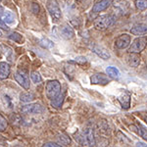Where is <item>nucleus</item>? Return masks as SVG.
<instances>
[{
    "mask_svg": "<svg viewBox=\"0 0 147 147\" xmlns=\"http://www.w3.org/2000/svg\"><path fill=\"white\" fill-rule=\"evenodd\" d=\"M77 1H82V0H77Z\"/></svg>",
    "mask_w": 147,
    "mask_h": 147,
    "instance_id": "e433bc0d",
    "label": "nucleus"
},
{
    "mask_svg": "<svg viewBox=\"0 0 147 147\" xmlns=\"http://www.w3.org/2000/svg\"><path fill=\"white\" fill-rule=\"evenodd\" d=\"M0 2H1V0H0Z\"/></svg>",
    "mask_w": 147,
    "mask_h": 147,
    "instance_id": "ea45409f",
    "label": "nucleus"
},
{
    "mask_svg": "<svg viewBox=\"0 0 147 147\" xmlns=\"http://www.w3.org/2000/svg\"><path fill=\"white\" fill-rule=\"evenodd\" d=\"M10 75V65L6 62H0V80H6Z\"/></svg>",
    "mask_w": 147,
    "mask_h": 147,
    "instance_id": "f3484780",
    "label": "nucleus"
},
{
    "mask_svg": "<svg viewBox=\"0 0 147 147\" xmlns=\"http://www.w3.org/2000/svg\"><path fill=\"white\" fill-rule=\"evenodd\" d=\"M146 123H147V119H146Z\"/></svg>",
    "mask_w": 147,
    "mask_h": 147,
    "instance_id": "4c0bfd02",
    "label": "nucleus"
},
{
    "mask_svg": "<svg viewBox=\"0 0 147 147\" xmlns=\"http://www.w3.org/2000/svg\"><path fill=\"white\" fill-rule=\"evenodd\" d=\"M134 4H136V8L140 11L146 10L147 9V0H136Z\"/></svg>",
    "mask_w": 147,
    "mask_h": 147,
    "instance_id": "5701e85b",
    "label": "nucleus"
},
{
    "mask_svg": "<svg viewBox=\"0 0 147 147\" xmlns=\"http://www.w3.org/2000/svg\"><path fill=\"white\" fill-rule=\"evenodd\" d=\"M11 121L13 124H18V122H22V119H21V117L18 114H14L11 117Z\"/></svg>",
    "mask_w": 147,
    "mask_h": 147,
    "instance_id": "7c9ffc66",
    "label": "nucleus"
},
{
    "mask_svg": "<svg viewBox=\"0 0 147 147\" xmlns=\"http://www.w3.org/2000/svg\"><path fill=\"white\" fill-rule=\"evenodd\" d=\"M59 32H60V35L64 39L69 40L75 37V30H73L72 27H70L68 25L62 26V27L59 28Z\"/></svg>",
    "mask_w": 147,
    "mask_h": 147,
    "instance_id": "f8f14e48",
    "label": "nucleus"
},
{
    "mask_svg": "<svg viewBox=\"0 0 147 147\" xmlns=\"http://www.w3.org/2000/svg\"><path fill=\"white\" fill-rule=\"evenodd\" d=\"M61 91V84L58 80H49L46 84V96L48 99H54L60 93Z\"/></svg>",
    "mask_w": 147,
    "mask_h": 147,
    "instance_id": "f03ea898",
    "label": "nucleus"
},
{
    "mask_svg": "<svg viewBox=\"0 0 147 147\" xmlns=\"http://www.w3.org/2000/svg\"><path fill=\"white\" fill-rule=\"evenodd\" d=\"M21 111H22L23 114L30 115V114H41L44 111V109L39 103H30L23 106L21 108Z\"/></svg>",
    "mask_w": 147,
    "mask_h": 147,
    "instance_id": "423d86ee",
    "label": "nucleus"
},
{
    "mask_svg": "<svg viewBox=\"0 0 147 147\" xmlns=\"http://www.w3.org/2000/svg\"><path fill=\"white\" fill-rule=\"evenodd\" d=\"M90 82L91 84H101V85H106L110 82V79L104 74H95L90 78Z\"/></svg>",
    "mask_w": 147,
    "mask_h": 147,
    "instance_id": "9b49d317",
    "label": "nucleus"
},
{
    "mask_svg": "<svg viewBox=\"0 0 147 147\" xmlns=\"http://www.w3.org/2000/svg\"><path fill=\"white\" fill-rule=\"evenodd\" d=\"M42 146H44V147H59V146H62V145H60V144H58V143H55V142H46V143H44Z\"/></svg>",
    "mask_w": 147,
    "mask_h": 147,
    "instance_id": "2f4dec72",
    "label": "nucleus"
},
{
    "mask_svg": "<svg viewBox=\"0 0 147 147\" xmlns=\"http://www.w3.org/2000/svg\"><path fill=\"white\" fill-rule=\"evenodd\" d=\"M146 20H147V17H146Z\"/></svg>",
    "mask_w": 147,
    "mask_h": 147,
    "instance_id": "58836bf2",
    "label": "nucleus"
},
{
    "mask_svg": "<svg viewBox=\"0 0 147 147\" xmlns=\"http://www.w3.org/2000/svg\"><path fill=\"white\" fill-rule=\"evenodd\" d=\"M58 139H59V143L62 146H67L71 143V138L69 136H65V134H61Z\"/></svg>",
    "mask_w": 147,
    "mask_h": 147,
    "instance_id": "b1692460",
    "label": "nucleus"
},
{
    "mask_svg": "<svg viewBox=\"0 0 147 147\" xmlns=\"http://www.w3.org/2000/svg\"><path fill=\"white\" fill-rule=\"evenodd\" d=\"M1 100H2L3 105L5 106V108L9 109V110L14 109V107H15V105H16L15 95H13V94L9 91H5L2 93Z\"/></svg>",
    "mask_w": 147,
    "mask_h": 147,
    "instance_id": "0eeeda50",
    "label": "nucleus"
},
{
    "mask_svg": "<svg viewBox=\"0 0 147 147\" xmlns=\"http://www.w3.org/2000/svg\"><path fill=\"white\" fill-rule=\"evenodd\" d=\"M130 32L134 35H143L147 34V25L138 24L130 28Z\"/></svg>",
    "mask_w": 147,
    "mask_h": 147,
    "instance_id": "2eb2a0df",
    "label": "nucleus"
},
{
    "mask_svg": "<svg viewBox=\"0 0 147 147\" xmlns=\"http://www.w3.org/2000/svg\"><path fill=\"white\" fill-rule=\"evenodd\" d=\"M121 106L123 109H129L130 106V95L129 93H124L118 97Z\"/></svg>",
    "mask_w": 147,
    "mask_h": 147,
    "instance_id": "a211bd4d",
    "label": "nucleus"
},
{
    "mask_svg": "<svg viewBox=\"0 0 147 147\" xmlns=\"http://www.w3.org/2000/svg\"><path fill=\"white\" fill-rule=\"evenodd\" d=\"M47 10L51 16V19L54 23H58L62 17V12L59 5L57 4L55 0H48L47 1Z\"/></svg>",
    "mask_w": 147,
    "mask_h": 147,
    "instance_id": "f257e3e1",
    "label": "nucleus"
},
{
    "mask_svg": "<svg viewBox=\"0 0 147 147\" xmlns=\"http://www.w3.org/2000/svg\"><path fill=\"white\" fill-rule=\"evenodd\" d=\"M30 79H32V82H34V84H39V82L42 80L40 74L38 72H36V71L32 72V74H30Z\"/></svg>",
    "mask_w": 147,
    "mask_h": 147,
    "instance_id": "393cba45",
    "label": "nucleus"
},
{
    "mask_svg": "<svg viewBox=\"0 0 147 147\" xmlns=\"http://www.w3.org/2000/svg\"><path fill=\"white\" fill-rule=\"evenodd\" d=\"M147 44V38L146 37H137L132 41V43L130 44L129 52H134V53H140L141 51H143V49L145 48Z\"/></svg>",
    "mask_w": 147,
    "mask_h": 147,
    "instance_id": "39448f33",
    "label": "nucleus"
},
{
    "mask_svg": "<svg viewBox=\"0 0 147 147\" xmlns=\"http://www.w3.org/2000/svg\"><path fill=\"white\" fill-rule=\"evenodd\" d=\"M136 146H147V145H146L145 143H143V142H137Z\"/></svg>",
    "mask_w": 147,
    "mask_h": 147,
    "instance_id": "f704fd0d",
    "label": "nucleus"
},
{
    "mask_svg": "<svg viewBox=\"0 0 147 147\" xmlns=\"http://www.w3.org/2000/svg\"><path fill=\"white\" fill-rule=\"evenodd\" d=\"M32 11H34V13H38L39 12V6L37 5L36 3H34L32 4Z\"/></svg>",
    "mask_w": 147,
    "mask_h": 147,
    "instance_id": "72a5a7b5",
    "label": "nucleus"
},
{
    "mask_svg": "<svg viewBox=\"0 0 147 147\" xmlns=\"http://www.w3.org/2000/svg\"><path fill=\"white\" fill-rule=\"evenodd\" d=\"M1 47L4 49L5 56H6V58L8 59V61L9 62H12V61H13V52H12V49L9 48L8 46H5V45H2Z\"/></svg>",
    "mask_w": 147,
    "mask_h": 147,
    "instance_id": "a878e982",
    "label": "nucleus"
},
{
    "mask_svg": "<svg viewBox=\"0 0 147 147\" xmlns=\"http://www.w3.org/2000/svg\"><path fill=\"white\" fill-rule=\"evenodd\" d=\"M112 17L109 15H102L94 21V28L97 30H105L112 24Z\"/></svg>",
    "mask_w": 147,
    "mask_h": 147,
    "instance_id": "7ed1b4c3",
    "label": "nucleus"
},
{
    "mask_svg": "<svg viewBox=\"0 0 147 147\" xmlns=\"http://www.w3.org/2000/svg\"><path fill=\"white\" fill-rule=\"evenodd\" d=\"M127 63L130 67L136 68L140 64V56L138 53H134V52H129V55L127 57Z\"/></svg>",
    "mask_w": 147,
    "mask_h": 147,
    "instance_id": "ddd939ff",
    "label": "nucleus"
},
{
    "mask_svg": "<svg viewBox=\"0 0 147 147\" xmlns=\"http://www.w3.org/2000/svg\"><path fill=\"white\" fill-rule=\"evenodd\" d=\"M2 36V32H1V30H0V37Z\"/></svg>",
    "mask_w": 147,
    "mask_h": 147,
    "instance_id": "c9c22d12",
    "label": "nucleus"
},
{
    "mask_svg": "<svg viewBox=\"0 0 147 147\" xmlns=\"http://www.w3.org/2000/svg\"><path fill=\"white\" fill-rule=\"evenodd\" d=\"M138 134H140L141 137H143L145 140H147V130L144 129L143 127H141V125H139V131Z\"/></svg>",
    "mask_w": 147,
    "mask_h": 147,
    "instance_id": "c85d7f7f",
    "label": "nucleus"
},
{
    "mask_svg": "<svg viewBox=\"0 0 147 147\" xmlns=\"http://www.w3.org/2000/svg\"><path fill=\"white\" fill-rule=\"evenodd\" d=\"M9 38L11 40H13V41L17 42V43H22L24 41L22 34H20L19 32H12V34L9 35Z\"/></svg>",
    "mask_w": 147,
    "mask_h": 147,
    "instance_id": "4be33fe9",
    "label": "nucleus"
},
{
    "mask_svg": "<svg viewBox=\"0 0 147 147\" xmlns=\"http://www.w3.org/2000/svg\"><path fill=\"white\" fill-rule=\"evenodd\" d=\"M40 45H41L42 47H44V48H52V47L54 46L53 42L51 41V40L47 39V38H43L40 40Z\"/></svg>",
    "mask_w": 147,
    "mask_h": 147,
    "instance_id": "bb28decb",
    "label": "nucleus"
},
{
    "mask_svg": "<svg viewBox=\"0 0 147 147\" xmlns=\"http://www.w3.org/2000/svg\"><path fill=\"white\" fill-rule=\"evenodd\" d=\"M93 52L95 54H97L100 58L104 59V60H108L110 58V53L108 52V50L106 48L99 45H94L93 46Z\"/></svg>",
    "mask_w": 147,
    "mask_h": 147,
    "instance_id": "dca6fc26",
    "label": "nucleus"
},
{
    "mask_svg": "<svg viewBox=\"0 0 147 147\" xmlns=\"http://www.w3.org/2000/svg\"><path fill=\"white\" fill-rule=\"evenodd\" d=\"M0 28H2V30H9V28H8V26L6 25V23L4 22L2 19H0Z\"/></svg>",
    "mask_w": 147,
    "mask_h": 147,
    "instance_id": "473e14b6",
    "label": "nucleus"
},
{
    "mask_svg": "<svg viewBox=\"0 0 147 147\" xmlns=\"http://www.w3.org/2000/svg\"><path fill=\"white\" fill-rule=\"evenodd\" d=\"M34 99V94L28 93V92H23L20 95V100L22 102H30Z\"/></svg>",
    "mask_w": 147,
    "mask_h": 147,
    "instance_id": "412c9836",
    "label": "nucleus"
},
{
    "mask_svg": "<svg viewBox=\"0 0 147 147\" xmlns=\"http://www.w3.org/2000/svg\"><path fill=\"white\" fill-rule=\"evenodd\" d=\"M74 63H78V64H82V65H84V64L86 63V58L85 57H78V58H76L75 60L72 61Z\"/></svg>",
    "mask_w": 147,
    "mask_h": 147,
    "instance_id": "c756f323",
    "label": "nucleus"
},
{
    "mask_svg": "<svg viewBox=\"0 0 147 147\" xmlns=\"http://www.w3.org/2000/svg\"><path fill=\"white\" fill-rule=\"evenodd\" d=\"M130 44V36L129 34H124L118 36L115 40V46L118 49H125Z\"/></svg>",
    "mask_w": 147,
    "mask_h": 147,
    "instance_id": "1a4fd4ad",
    "label": "nucleus"
},
{
    "mask_svg": "<svg viewBox=\"0 0 147 147\" xmlns=\"http://www.w3.org/2000/svg\"><path fill=\"white\" fill-rule=\"evenodd\" d=\"M82 136H84V141L86 145H88V146L95 145V139H94V134H93L92 129H85V131L82 134Z\"/></svg>",
    "mask_w": 147,
    "mask_h": 147,
    "instance_id": "4468645a",
    "label": "nucleus"
},
{
    "mask_svg": "<svg viewBox=\"0 0 147 147\" xmlns=\"http://www.w3.org/2000/svg\"><path fill=\"white\" fill-rule=\"evenodd\" d=\"M112 3V0H98L93 5L91 9V13L98 14L99 12H102L108 8L110 4Z\"/></svg>",
    "mask_w": 147,
    "mask_h": 147,
    "instance_id": "9d476101",
    "label": "nucleus"
},
{
    "mask_svg": "<svg viewBox=\"0 0 147 147\" xmlns=\"http://www.w3.org/2000/svg\"><path fill=\"white\" fill-rule=\"evenodd\" d=\"M0 19L4 21L8 25H15L16 24V17L11 11L7 10L0 6Z\"/></svg>",
    "mask_w": 147,
    "mask_h": 147,
    "instance_id": "6e6552de",
    "label": "nucleus"
},
{
    "mask_svg": "<svg viewBox=\"0 0 147 147\" xmlns=\"http://www.w3.org/2000/svg\"><path fill=\"white\" fill-rule=\"evenodd\" d=\"M106 73L112 79H119L120 77V71L116 67H112V66H109L106 68Z\"/></svg>",
    "mask_w": 147,
    "mask_h": 147,
    "instance_id": "aec40b11",
    "label": "nucleus"
},
{
    "mask_svg": "<svg viewBox=\"0 0 147 147\" xmlns=\"http://www.w3.org/2000/svg\"><path fill=\"white\" fill-rule=\"evenodd\" d=\"M64 98H65V95L64 94H60L59 93L58 95H57L55 98L52 99V107L56 108V109H60L62 107L63 105V102H64Z\"/></svg>",
    "mask_w": 147,
    "mask_h": 147,
    "instance_id": "6ab92c4d",
    "label": "nucleus"
},
{
    "mask_svg": "<svg viewBox=\"0 0 147 147\" xmlns=\"http://www.w3.org/2000/svg\"><path fill=\"white\" fill-rule=\"evenodd\" d=\"M7 127H8V122H7V120L5 118L0 114V131L5 130L7 129Z\"/></svg>",
    "mask_w": 147,
    "mask_h": 147,
    "instance_id": "cd10ccee",
    "label": "nucleus"
},
{
    "mask_svg": "<svg viewBox=\"0 0 147 147\" xmlns=\"http://www.w3.org/2000/svg\"><path fill=\"white\" fill-rule=\"evenodd\" d=\"M15 80L23 88H25L26 90L30 89V79H28V74L23 70H18L15 74Z\"/></svg>",
    "mask_w": 147,
    "mask_h": 147,
    "instance_id": "20e7f679",
    "label": "nucleus"
}]
</instances>
